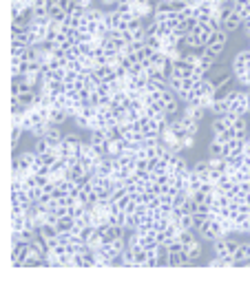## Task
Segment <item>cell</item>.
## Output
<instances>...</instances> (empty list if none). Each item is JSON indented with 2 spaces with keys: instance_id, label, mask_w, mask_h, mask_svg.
I'll list each match as a JSON object with an SVG mask.
<instances>
[{
  "instance_id": "obj_1",
  "label": "cell",
  "mask_w": 250,
  "mask_h": 285,
  "mask_svg": "<svg viewBox=\"0 0 250 285\" xmlns=\"http://www.w3.org/2000/svg\"><path fill=\"white\" fill-rule=\"evenodd\" d=\"M228 33L226 29L222 27V29H217V31H212L210 33V38H208V45H206V51H208L210 55H215L217 58V62L222 60V55H224V49H226V45H228Z\"/></svg>"
},
{
  "instance_id": "obj_2",
  "label": "cell",
  "mask_w": 250,
  "mask_h": 285,
  "mask_svg": "<svg viewBox=\"0 0 250 285\" xmlns=\"http://www.w3.org/2000/svg\"><path fill=\"white\" fill-rule=\"evenodd\" d=\"M222 27L228 33H235V31H239V29H244V18L235 11V5L222 7Z\"/></svg>"
},
{
  "instance_id": "obj_3",
  "label": "cell",
  "mask_w": 250,
  "mask_h": 285,
  "mask_svg": "<svg viewBox=\"0 0 250 285\" xmlns=\"http://www.w3.org/2000/svg\"><path fill=\"white\" fill-rule=\"evenodd\" d=\"M222 237H226V232L222 228V223H219L217 219H212V217L200 228V239L206 241V243H212V241H217V239H222Z\"/></svg>"
},
{
  "instance_id": "obj_4",
  "label": "cell",
  "mask_w": 250,
  "mask_h": 285,
  "mask_svg": "<svg viewBox=\"0 0 250 285\" xmlns=\"http://www.w3.org/2000/svg\"><path fill=\"white\" fill-rule=\"evenodd\" d=\"M35 159H38V153H35L33 148L16 153V155H13V162H11V170H29Z\"/></svg>"
},
{
  "instance_id": "obj_5",
  "label": "cell",
  "mask_w": 250,
  "mask_h": 285,
  "mask_svg": "<svg viewBox=\"0 0 250 285\" xmlns=\"http://www.w3.org/2000/svg\"><path fill=\"white\" fill-rule=\"evenodd\" d=\"M31 252V243L27 241H18V243H11V265L13 268H25V259Z\"/></svg>"
},
{
  "instance_id": "obj_6",
  "label": "cell",
  "mask_w": 250,
  "mask_h": 285,
  "mask_svg": "<svg viewBox=\"0 0 250 285\" xmlns=\"http://www.w3.org/2000/svg\"><path fill=\"white\" fill-rule=\"evenodd\" d=\"M230 67H233V75L235 78L241 75V73L250 67V49H244V51H239V53H235Z\"/></svg>"
},
{
  "instance_id": "obj_7",
  "label": "cell",
  "mask_w": 250,
  "mask_h": 285,
  "mask_svg": "<svg viewBox=\"0 0 250 285\" xmlns=\"http://www.w3.org/2000/svg\"><path fill=\"white\" fill-rule=\"evenodd\" d=\"M210 75V73H208ZM233 71H226V69H217V73H212L210 75V82L215 84V89L217 91H226L228 86H230V82H233Z\"/></svg>"
},
{
  "instance_id": "obj_8",
  "label": "cell",
  "mask_w": 250,
  "mask_h": 285,
  "mask_svg": "<svg viewBox=\"0 0 250 285\" xmlns=\"http://www.w3.org/2000/svg\"><path fill=\"white\" fill-rule=\"evenodd\" d=\"M86 142H89L98 153H102V155H104V148H106L109 137H106V133L102 128H95V130H89V140H86Z\"/></svg>"
},
{
  "instance_id": "obj_9",
  "label": "cell",
  "mask_w": 250,
  "mask_h": 285,
  "mask_svg": "<svg viewBox=\"0 0 250 285\" xmlns=\"http://www.w3.org/2000/svg\"><path fill=\"white\" fill-rule=\"evenodd\" d=\"M230 130H233V135L237 137V140H248V135H250V124L246 120V115L244 118H235V122L230 124Z\"/></svg>"
},
{
  "instance_id": "obj_10",
  "label": "cell",
  "mask_w": 250,
  "mask_h": 285,
  "mask_svg": "<svg viewBox=\"0 0 250 285\" xmlns=\"http://www.w3.org/2000/svg\"><path fill=\"white\" fill-rule=\"evenodd\" d=\"M206 108H202L200 104H184L182 106V118H186V120H195V122H202L206 118Z\"/></svg>"
},
{
  "instance_id": "obj_11",
  "label": "cell",
  "mask_w": 250,
  "mask_h": 285,
  "mask_svg": "<svg viewBox=\"0 0 250 285\" xmlns=\"http://www.w3.org/2000/svg\"><path fill=\"white\" fill-rule=\"evenodd\" d=\"M241 153H244V140L233 137V140L224 142V157H235V155H241Z\"/></svg>"
},
{
  "instance_id": "obj_12",
  "label": "cell",
  "mask_w": 250,
  "mask_h": 285,
  "mask_svg": "<svg viewBox=\"0 0 250 285\" xmlns=\"http://www.w3.org/2000/svg\"><path fill=\"white\" fill-rule=\"evenodd\" d=\"M186 250V257L190 263H195V261H200L202 259V254H204V245H202V241L200 239H195V241H190V243L184 248Z\"/></svg>"
},
{
  "instance_id": "obj_13",
  "label": "cell",
  "mask_w": 250,
  "mask_h": 285,
  "mask_svg": "<svg viewBox=\"0 0 250 285\" xmlns=\"http://www.w3.org/2000/svg\"><path fill=\"white\" fill-rule=\"evenodd\" d=\"M235 263L237 265H250V241H241L239 248H237V252H235Z\"/></svg>"
},
{
  "instance_id": "obj_14",
  "label": "cell",
  "mask_w": 250,
  "mask_h": 285,
  "mask_svg": "<svg viewBox=\"0 0 250 285\" xmlns=\"http://www.w3.org/2000/svg\"><path fill=\"white\" fill-rule=\"evenodd\" d=\"M210 115H212V118H224V115L228 113V100L224 98V95L222 93H219L217 95V100H215V104H212L210 106V111H208Z\"/></svg>"
},
{
  "instance_id": "obj_15",
  "label": "cell",
  "mask_w": 250,
  "mask_h": 285,
  "mask_svg": "<svg viewBox=\"0 0 250 285\" xmlns=\"http://www.w3.org/2000/svg\"><path fill=\"white\" fill-rule=\"evenodd\" d=\"M45 137H47V142L51 144V148H56V146H60V144H62V140H64V133H62V128H60V126H56V124H51Z\"/></svg>"
},
{
  "instance_id": "obj_16",
  "label": "cell",
  "mask_w": 250,
  "mask_h": 285,
  "mask_svg": "<svg viewBox=\"0 0 250 285\" xmlns=\"http://www.w3.org/2000/svg\"><path fill=\"white\" fill-rule=\"evenodd\" d=\"M69 120H71V118H69V113L64 111V108H60V106H51V111H49V122H51V124L60 126V124L69 122Z\"/></svg>"
},
{
  "instance_id": "obj_17",
  "label": "cell",
  "mask_w": 250,
  "mask_h": 285,
  "mask_svg": "<svg viewBox=\"0 0 250 285\" xmlns=\"http://www.w3.org/2000/svg\"><path fill=\"white\" fill-rule=\"evenodd\" d=\"M208 157H224V140L219 135H212L208 142Z\"/></svg>"
},
{
  "instance_id": "obj_18",
  "label": "cell",
  "mask_w": 250,
  "mask_h": 285,
  "mask_svg": "<svg viewBox=\"0 0 250 285\" xmlns=\"http://www.w3.org/2000/svg\"><path fill=\"white\" fill-rule=\"evenodd\" d=\"M228 128H230V126H228V122H226L224 118H212V120H210V133H212V135H219V137H222V135L228 133Z\"/></svg>"
},
{
  "instance_id": "obj_19",
  "label": "cell",
  "mask_w": 250,
  "mask_h": 285,
  "mask_svg": "<svg viewBox=\"0 0 250 285\" xmlns=\"http://www.w3.org/2000/svg\"><path fill=\"white\" fill-rule=\"evenodd\" d=\"M33 150L38 153V155H45V153H49V150H51V144L47 142V137H35Z\"/></svg>"
},
{
  "instance_id": "obj_20",
  "label": "cell",
  "mask_w": 250,
  "mask_h": 285,
  "mask_svg": "<svg viewBox=\"0 0 250 285\" xmlns=\"http://www.w3.org/2000/svg\"><path fill=\"white\" fill-rule=\"evenodd\" d=\"M193 170H195V173H200V175H208V173H210V164H208V159H197V162L193 164Z\"/></svg>"
},
{
  "instance_id": "obj_21",
  "label": "cell",
  "mask_w": 250,
  "mask_h": 285,
  "mask_svg": "<svg viewBox=\"0 0 250 285\" xmlns=\"http://www.w3.org/2000/svg\"><path fill=\"white\" fill-rule=\"evenodd\" d=\"M195 140H197V135H186V137L182 140V148H184V150H190V148L195 146Z\"/></svg>"
},
{
  "instance_id": "obj_22",
  "label": "cell",
  "mask_w": 250,
  "mask_h": 285,
  "mask_svg": "<svg viewBox=\"0 0 250 285\" xmlns=\"http://www.w3.org/2000/svg\"><path fill=\"white\" fill-rule=\"evenodd\" d=\"M164 3H168V5H180L182 0H164Z\"/></svg>"
},
{
  "instance_id": "obj_23",
  "label": "cell",
  "mask_w": 250,
  "mask_h": 285,
  "mask_svg": "<svg viewBox=\"0 0 250 285\" xmlns=\"http://www.w3.org/2000/svg\"><path fill=\"white\" fill-rule=\"evenodd\" d=\"M222 3H224V5H233V3H235V0H222Z\"/></svg>"
}]
</instances>
